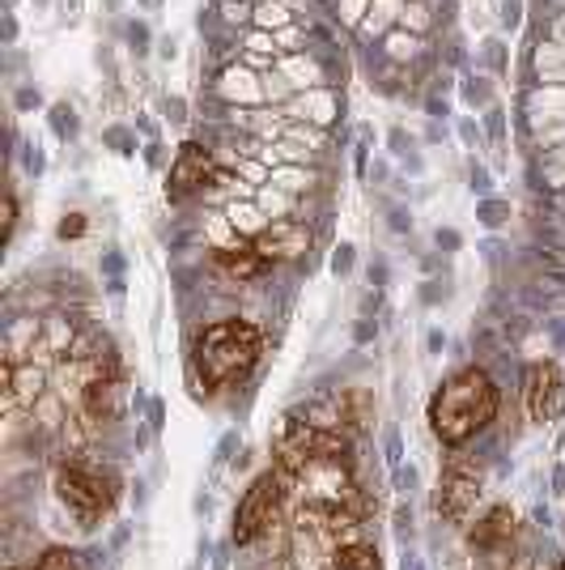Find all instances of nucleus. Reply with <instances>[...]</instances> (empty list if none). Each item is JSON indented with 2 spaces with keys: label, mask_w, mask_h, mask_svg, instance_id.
Listing matches in <instances>:
<instances>
[{
  "label": "nucleus",
  "mask_w": 565,
  "mask_h": 570,
  "mask_svg": "<svg viewBox=\"0 0 565 570\" xmlns=\"http://www.w3.org/2000/svg\"><path fill=\"white\" fill-rule=\"evenodd\" d=\"M497 413V387L485 371H459L443 383V392L429 404V422L443 443H464L476 430H485Z\"/></svg>",
  "instance_id": "f257e3e1"
},
{
  "label": "nucleus",
  "mask_w": 565,
  "mask_h": 570,
  "mask_svg": "<svg viewBox=\"0 0 565 570\" xmlns=\"http://www.w3.org/2000/svg\"><path fill=\"white\" fill-rule=\"evenodd\" d=\"M264 336L247 320H221L196 336V371L209 387H235L259 362Z\"/></svg>",
  "instance_id": "f03ea898"
},
{
  "label": "nucleus",
  "mask_w": 565,
  "mask_h": 570,
  "mask_svg": "<svg viewBox=\"0 0 565 570\" xmlns=\"http://www.w3.org/2000/svg\"><path fill=\"white\" fill-rule=\"evenodd\" d=\"M56 490H60V499L69 502L72 515L81 520V528H98V520H102L119 499L116 476L95 469V464H60Z\"/></svg>",
  "instance_id": "7ed1b4c3"
},
{
  "label": "nucleus",
  "mask_w": 565,
  "mask_h": 570,
  "mask_svg": "<svg viewBox=\"0 0 565 570\" xmlns=\"http://www.w3.org/2000/svg\"><path fill=\"white\" fill-rule=\"evenodd\" d=\"M281 473L256 476V485L247 490V499L238 502L235 511V541L238 546H256L259 537L272 528V515L281 507Z\"/></svg>",
  "instance_id": "20e7f679"
},
{
  "label": "nucleus",
  "mask_w": 565,
  "mask_h": 570,
  "mask_svg": "<svg viewBox=\"0 0 565 570\" xmlns=\"http://www.w3.org/2000/svg\"><path fill=\"white\" fill-rule=\"evenodd\" d=\"M523 401H527V413H532L536 422H553L565 404L562 366H553V362H536V366L527 371V380H523Z\"/></svg>",
  "instance_id": "39448f33"
},
{
  "label": "nucleus",
  "mask_w": 565,
  "mask_h": 570,
  "mask_svg": "<svg viewBox=\"0 0 565 570\" xmlns=\"http://www.w3.org/2000/svg\"><path fill=\"white\" fill-rule=\"evenodd\" d=\"M476 499H480V476H476L472 464L455 460L443 473V481H438V515L450 523H464L468 511L476 507Z\"/></svg>",
  "instance_id": "423d86ee"
},
{
  "label": "nucleus",
  "mask_w": 565,
  "mask_h": 570,
  "mask_svg": "<svg viewBox=\"0 0 565 570\" xmlns=\"http://www.w3.org/2000/svg\"><path fill=\"white\" fill-rule=\"evenodd\" d=\"M310 247V230L294 217H281L272 226H264L256 235V252L264 261H298Z\"/></svg>",
  "instance_id": "0eeeda50"
},
{
  "label": "nucleus",
  "mask_w": 565,
  "mask_h": 570,
  "mask_svg": "<svg viewBox=\"0 0 565 570\" xmlns=\"http://www.w3.org/2000/svg\"><path fill=\"white\" fill-rule=\"evenodd\" d=\"M209 179H212V154L200 149V145H184L179 158H175V167H170V196L184 200V196L205 188Z\"/></svg>",
  "instance_id": "6e6552de"
},
{
  "label": "nucleus",
  "mask_w": 565,
  "mask_h": 570,
  "mask_svg": "<svg viewBox=\"0 0 565 570\" xmlns=\"http://www.w3.org/2000/svg\"><path fill=\"white\" fill-rule=\"evenodd\" d=\"M511 511L506 507H497V511H489L485 520L472 528V549L476 553H511Z\"/></svg>",
  "instance_id": "1a4fd4ad"
},
{
  "label": "nucleus",
  "mask_w": 565,
  "mask_h": 570,
  "mask_svg": "<svg viewBox=\"0 0 565 570\" xmlns=\"http://www.w3.org/2000/svg\"><path fill=\"white\" fill-rule=\"evenodd\" d=\"M264 264L268 261L259 256L256 247H221V252H217V268L230 273V277H242V282H247V277H259Z\"/></svg>",
  "instance_id": "9d476101"
},
{
  "label": "nucleus",
  "mask_w": 565,
  "mask_h": 570,
  "mask_svg": "<svg viewBox=\"0 0 565 570\" xmlns=\"http://www.w3.org/2000/svg\"><path fill=\"white\" fill-rule=\"evenodd\" d=\"M331 570H383V567H378V553L370 546H345L331 558Z\"/></svg>",
  "instance_id": "9b49d317"
},
{
  "label": "nucleus",
  "mask_w": 565,
  "mask_h": 570,
  "mask_svg": "<svg viewBox=\"0 0 565 570\" xmlns=\"http://www.w3.org/2000/svg\"><path fill=\"white\" fill-rule=\"evenodd\" d=\"M30 570H90V567H86L72 549H48V553H43Z\"/></svg>",
  "instance_id": "f8f14e48"
},
{
  "label": "nucleus",
  "mask_w": 565,
  "mask_h": 570,
  "mask_svg": "<svg viewBox=\"0 0 565 570\" xmlns=\"http://www.w3.org/2000/svg\"><path fill=\"white\" fill-rule=\"evenodd\" d=\"M60 235L69 238V235H81V217H72V222H65V226H60Z\"/></svg>",
  "instance_id": "ddd939ff"
},
{
  "label": "nucleus",
  "mask_w": 565,
  "mask_h": 570,
  "mask_svg": "<svg viewBox=\"0 0 565 570\" xmlns=\"http://www.w3.org/2000/svg\"><path fill=\"white\" fill-rule=\"evenodd\" d=\"M557 570H565V567H557Z\"/></svg>",
  "instance_id": "4468645a"
}]
</instances>
